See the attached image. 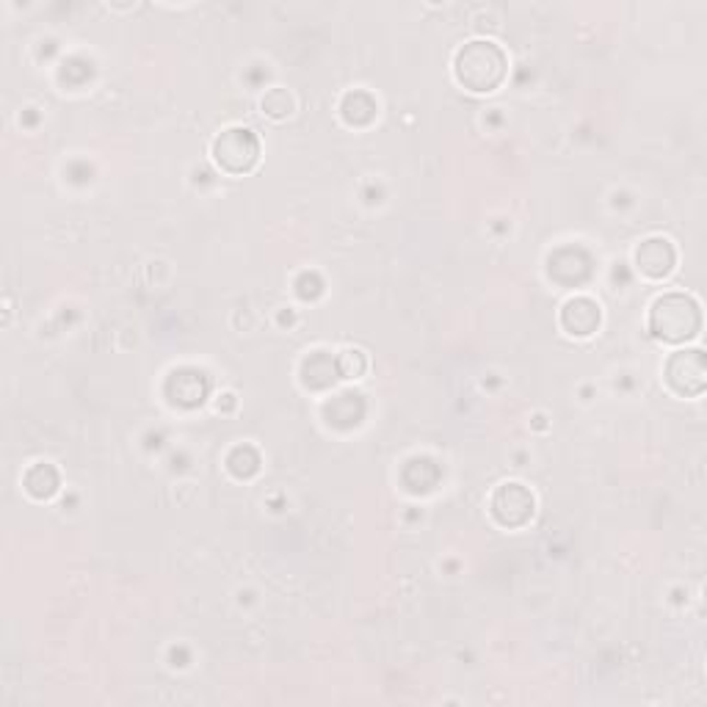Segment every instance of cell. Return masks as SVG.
I'll use <instances>...</instances> for the list:
<instances>
[{"label":"cell","instance_id":"6da1fadb","mask_svg":"<svg viewBox=\"0 0 707 707\" xmlns=\"http://www.w3.org/2000/svg\"><path fill=\"white\" fill-rule=\"evenodd\" d=\"M454 76L467 92H494L506 78V56L494 42H467L454 58Z\"/></svg>","mask_w":707,"mask_h":707},{"label":"cell","instance_id":"7a4b0ae2","mask_svg":"<svg viewBox=\"0 0 707 707\" xmlns=\"http://www.w3.org/2000/svg\"><path fill=\"white\" fill-rule=\"evenodd\" d=\"M699 327V305L691 296L666 294L650 310V329L663 343H685V340L696 338Z\"/></svg>","mask_w":707,"mask_h":707},{"label":"cell","instance_id":"3957f363","mask_svg":"<svg viewBox=\"0 0 707 707\" xmlns=\"http://www.w3.org/2000/svg\"><path fill=\"white\" fill-rule=\"evenodd\" d=\"M260 158V141L247 127H227L214 141L216 167L227 174H247Z\"/></svg>","mask_w":707,"mask_h":707},{"label":"cell","instance_id":"277c9868","mask_svg":"<svg viewBox=\"0 0 707 707\" xmlns=\"http://www.w3.org/2000/svg\"><path fill=\"white\" fill-rule=\"evenodd\" d=\"M666 381L680 396H699L705 390V357L702 351H677L666 363Z\"/></svg>","mask_w":707,"mask_h":707},{"label":"cell","instance_id":"5b68a950","mask_svg":"<svg viewBox=\"0 0 707 707\" xmlns=\"http://www.w3.org/2000/svg\"><path fill=\"white\" fill-rule=\"evenodd\" d=\"M492 514L501 525L517 528V525L528 523L531 514H534V494L523 483H503L492 494Z\"/></svg>","mask_w":707,"mask_h":707},{"label":"cell","instance_id":"8992f818","mask_svg":"<svg viewBox=\"0 0 707 707\" xmlns=\"http://www.w3.org/2000/svg\"><path fill=\"white\" fill-rule=\"evenodd\" d=\"M636 265H639L641 274L650 276V280H663V276H669V271L674 269L672 243L663 241V238H650V241H645L639 247V252H636Z\"/></svg>","mask_w":707,"mask_h":707},{"label":"cell","instance_id":"52a82bcc","mask_svg":"<svg viewBox=\"0 0 707 707\" xmlns=\"http://www.w3.org/2000/svg\"><path fill=\"white\" fill-rule=\"evenodd\" d=\"M561 323L570 334L589 338L600 327V307L592 299H583V296L581 299L567 301V307L561 312Z\"/></svg>","mask_w":707,"mask_h":707},{"label":"cell","instance_id":"ba28073f","mask_svg":"<svg viewBox=\"0 0 707 707\" xmlns=\"http://www.w3.org/2000/svg\"><path fill=\"white\" fill-rule=\"evenodd\" d=\"M263 111L269 116H274V119H285L294 111V100H290V94L285 89H271L263 98Z\"/></svg>","mask_w":707,"mask_h":707}]
</instances>
